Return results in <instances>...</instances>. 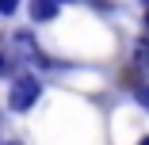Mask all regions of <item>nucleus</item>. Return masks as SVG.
<instances>
[{"mask_svg":"<svg viewBox=\"0 0 149 145\" xmlns=\"http://www.w3.org/2000/svg\"><path fill=\"white\" fill-rule=\"evenodd\" d=\"M38 96H42V84H38V76H31V73H19L15 80H12V92H8V107L12 111H31L35 103H38Z\"/></svg>","mask_w":149,"mask_h":145,"instance_id":"nucleus-1","label":"nucleus"},{"mask_svg":"<svg viewBox=\"0 0 149 145\" xmlns=\"http://www.w3.org/2000/svg\"><path fill=\"white\" fill-rule=\"evenodd\" d=\"M130 61H134V69H138V73L145 76V84H149V38H138V42H134Z\"/></svg>","mask_w":149,"mask_h":145,"instance_id":"nucleus-2","label":"nucleus"},{"mask_svg":"<svg viewBox=\"0 0 149 145\" xmlns=\"http://www.w3.org/2000/svg\"><path fill=\"white\" fill-rule=\"evenodd\" d=\"M57 12H61L57 4H31V19H35V23H46V19H54Z\"/></svg>","mask_w":149,"mask_h":145,"instance_id":"nucleus-3","label":"nucleus"},{"mask_svg":"<svg viewBox=\"0 0 149 145\" xmlns=\"http://www.w3.org/2000/svg\"><path fill=\"white\" fill-rule=\"evenodd\" d=\"M134 99H138V103H141V107H145V111H149V84H141V88H138V92H134Z\"/></svg>","mask_w":149,"mask_h":145,"instance_id":"nucleus-4","label":"nucleus"},{"mask_svg":"<svg viewBox=\"0 0 149 145\" xmlns=\"http://www.w3.org/2000/svg\"><path fill=\"white\" fill-rule=\"evenodd\" d=\"M141 27H145V38H149V8H145V15H141Z\"/></svg>","mask_w":149,"mask_h":145,"instance_id":"nucleus-5","label":"nucleus"},{"mask_svg":"<svg viewBox=\"0 0 149 145\" xmlns=\"http://www.w3.org/2000/svg\"><path fill=\"white\" fill-rule=\"evenodd\" d=\"M138 145H149V137H141V141H138Z\"/></svg>","mask_w":149,"mask_h":145,"instance_id":"nucleus-6","label":"nucleus"},{"mask_svg":"<svg viewBox=\"0 0 149 145\" xmlns=\"http://www.w3.org/2000/svg\"><path fill=\"white\" fill-rule=\"evenodd\" d=\"M0 50H4V42H0Z\"/></svg>","mask_w":149,"mask_h":145,"instance_id":"nucleus-7","label":"nucleus"}]
</instances>
